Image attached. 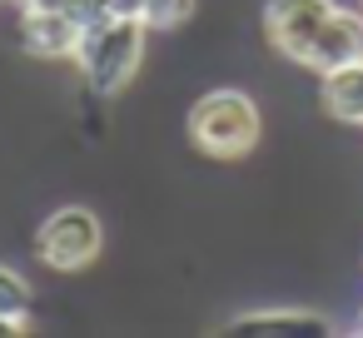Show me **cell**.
<instances>
[{"instance_id":"1","label":"cell","mask_w":363,"mask_h":338,"mask_svg":"<svg viewBox=\"0 0 363 338\" xmlns=\"http://www.w3.org/2000/svg\"><path fill=\"white\" fill-rule=\"evenodd\" d=\"M145 40H150V30L135 16L90 21L80 30V45H75V65H80L85 85L95 95H120L145 65Z\"/></svg>"},{"instance_id":"9","label":"cell","mask_w":363,"mask_h":338,"mask_svg":"<svg viewBox=\"0 0 363 338\" xmlns=\"http://www.w3.org/2000/svg\"><path fill=\"white\" fill-rule=\"evenodd\" d=\"M30 308H35V293H30V278L11 264H0V318H11L21 328H30Z\"/></svg>"},{"instance_id":"8","label":"cell","mask_w":363,"mask_h":338,"mask_svg":"<svg viewBox=\"0 0 363 338\" xmlns=\"http://www.w3.org/2000/svg\"><path fill=\"white\" fill-rule=\"evenodd\" d=\"M318 105L338 125H363V60L318 75Z\"/></svg>"},{"instance_id":"2","label":"cell","mask_w":363,"mask_h":338,"mask_svg":"<svg viewBox=\"0 0 363 338\" xmlns=\"http://www.w3.org/2000/svg\"><path fill=\"white\" fill-rule=\"evenodd\" d=\"M264 135V115L244 90H209L189 110V140L204 159H244Z\"/></svg>"},{"instance_id":"4","label":"cell","mask_w":363,"mask_h":338,"mask_svg":"<svg viewBox=\"0 0 363 338\" xmlns=\"http://www.w3.org/2000/svg\"><path fill=\"white\" fill-rule=\"evenodd\" d=\"M328 16H333V0H269L264 6V35L279 55L303 65L308 45H313V35Z\"/></svg>"},{"instance_id":"5","label":"cell","mask_w":363,"mask_h":338,"mask_svg":"<svg viewBox=\"0 0 363 338\" xmlns=\"http://www.w3.org/2000/svg\"><path fill=\"white\" fill-rule=\"evenodd\" d=\"M80 21L70 11H21V50L35 60H75Z\"/></svg>"},{"instance_id":"13","label":"cell","mask_w":363,"mask_h":338,"mask_svg":"<svg viewBox=\"0 0 363 338\" xmlns=\"http://www.w3.org/2000/svg\"><path fill=\"white\" fill-rule=\"evenodd\" d=\"M16 333H26L21 323H11V318H0V338H16Z\"/></svg>"},{"instance_id":"14","label":"cell","mask_w":363,"mask_h":338,"mask_svg":"<svg viewBox=\"0 0 363 338\" xmlns=\"http://www.w3.org/2000/svg\"><path fill=\"white\" fill-rule=\"evenodd\" d=\"M358 333H363V313H358Z\"/></svg>"},{"instance_id":"3","label":"cell","mask_w":363,"mask_h":338,"mask_svg":"<svg viewBox=\"0 0 363 338\" xmlns=\"http://www.w3.org/2000/svg\"><path fill=\"white\" fill-rule=\"evenodd\" d=\"M100 249H105V224L85 204H65V209L45 214V224L35 229V259L55 274L90 269L100 259Z\"/></svg>"},{"instance_id":"7","label":"cell","mask_w":363,"mask_h":338,"mask_svg":"<svg viewBox=\"0 0 363 338\" xmlns=\"http://www.w3.org/2000/svg\"><path fill=\"white\" fill-rule=\"evenodd\" d=\"M353 60H363V16L333 6V16L318 26V35H313L303 65L323 75V70H338V65H353Z\"/></svg>"},{"instance_id":"6","label":"cell","mask_w":363,"mask_h":338,"mask_svg":"<svg viewBox=\"0 0 363 338\" xmlns=\"http://www.w3.org/2000/svg\"><path fill=\"white\" fill-rule=\"evenodd\" d=\"M224 333H239V338H328L333 323L313 308H259V313L229 318Z\"/></svg>"},{"instance_id":"15","label":"cell","mask_w":363,"mask_h":338,"mask_svg":"<svg viewBox=\"0 0 363 338\" xmlns=\"http://www.w3.org/2000/svg\"><path fill=\"white\" fill-rule=\"evenodd\" d=\"M0 6H6V0H0Z\"/></svg>"},{"instance_id":"10","label":"cell","mask_w":363,"mask_h":338,"mask_svg":"<svg viewBox=\"0 0 363 338\" xmlns=\"http://www.w3.org/2000/svg\"><path fill=\"white\" fill-rule=\"evenodd\" d=\"M189 16H194V0H145L140 6V21H145L150 35L155 30H179Z\"/></svg>"},{"instance_id":"11","label":"cell","mask_w":363,"mask_h":338,"mask_svg":"<svg viewBox=\"0 0 363 338\" xmlns=\"http://www.w3.org/2000/svg\"><path fill=\"white\" fill-rule=\"evenodd\" d=\"M140 6H145V0H105L110 16H135V21H140Z\"/></svg>"},{"instance_id":"12","label":"cell","mask_w":363,"mask_h":338,"mask_svg":"<svg viewBox=\"0 0 363 338\" xmlns=\"http://www.w3.org/2000/svg\"><path fill=\"white\" fill-rule=\"evenodd\" d=\"M70 0H21V11H65Z\"/></svg>"}]
</instances>
